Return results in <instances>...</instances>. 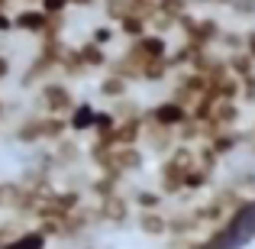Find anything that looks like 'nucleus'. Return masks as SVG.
<instances>
[{
  "instance_id": "1",
  "label": "nucleus",
  "mask_w": 255,
  "mask_h": 249,
  "mask_svg": "<svg viewBox=\"0 0 255 249\" xmlns=\"http://www.w3.org/2000/svg\"><path fill=\"white\" fill-rule=\"evenodd\" d=\"M65 29V16H49L39 6H23V10L13 13V32H23V36L42 39V36H62Z\"/></svg>"
},
{
  "instance_id": "2",
  "label": "nucleus",
  "mask_w": 255,
  "mask_h": 249,
  "mask_svg": "<svg viewBox=\"0 0 255 249\" xmlns=\"http://www.w3.org/2000/svg\"><path fill=\"white\" fill-rule=\"evenodd\" d=\"M75 104L78 100L65 81H42L36 87V110L45 117H68Z\"/></svg>"
},
{
  "instance_id": "3",
  "label": "nucleus",
  "mask_w": 255,
  "mask_h": 249,
  "mask_svg": "<svg viewBox=\"0 0 255 249\" xmlns=\"http://www.w3.org/2000/svg\"><path fill=\"white\" fill-rule=\"evenodd\" d=\"M145 165V149L142 146H113L110 159H107V168L104 172H117V175H132V172H142Z\"/></svg>"
},
{
  "instance_id": "4",
  "label": "nucleus",
  "mask_w": 255,
  "mask_h": 249,
  "mask_svg": "<svg viewBox=\"0 0 255 249\" xmlns=\"http://www.w3.org/2000/svg\"><path fill=\"white\" fill-rule=\"evenodd\" d=\"M187 117H191V113H187V107L178 104V100H171V97L158 100V104H152L149 110H145V120H152L155 126H165V130H171V133L178 130Z\"/></svg>"
},
{
  "instance_id": "5",
  "label": "nucleus",
  "mask_w": 255,
  "mask_h": 249,
  "mask_svg": "<svg viewBox=\"0 0 255 249\" xmlns=\"http://www.w3.org/2000/svg\"><path fill=\"white\" fill-rule=\"evenodd\" d=\"M243 143H246V133L243 130H220V133H213V136L204 139V146L220 159V162H223V159H230V156H236Z\"/></svg>"
},
{
  "instance_id": "6",
  "label": "nucleus",
  "mask_w": 255,
  "mask_h": 249,
  "mask_svg": "<svg viewBox=\"0 0 255 249\" xmlns=\"http://www.w3.org/2000/svg\"><path fill=\"white\" fill-rule=\"evenodd\" d=\"M13 136H16L23 146H42L45 143V117H42V113H29V117H23L16 123V130H13Z\"/></svg>"
},
{
  "instance_id": "7",
  "label": "nucleus",
  "mask_w": 255,
  "mask_h": 249,
  "mask_svg": "<svg viewBox=\"0 0 255 249\" xmlns=\"http://www.w3.org/2000/svg\"><path fill=\"white\" fill-rule=\"evenodd\" d=\"M178 143V139H174V133L171 130H165V126H155L152 123V120H145V126H142V139H139V146H142V149H149V152H168L171 146Z\"/></svg>"
},
{
  "instance_id": "8",
  "label": "nucleus",
  "mask_w": 255,
  "mask_h": 249,
  "mask_svg": "<svg viewBox=\"0 0 255 249\" xmlns=\"http://www.w3.org/2000/svg\"><path fill=\"white\" fill-rule=\"evenodd\" d=\"M136 224L145 237H168V207L165 211H136Z\"/></svg>"
},
{
  "instance_id": "9",
  "label": "nucleus",
  "mask_w": 255,
  "mask_h": 249,
  "mask_svg": "<svg viewBox=\"0 0 255 249\" xmlns=\"http://www.w3.org/2000/svg\"><path fill=\"white\" fill-rule=\"evenodd\" d=\"M97 94L107 100H120V97H129V81H126L123 75H117V71H100L97 78Z\"/></svg>"
},
{
  "instance_id": "10",
  "label": "nucleus",
  "mask_w": 255,
  "mask_h": 249,
  "mask_svg": "<svg viewBox=\"0 0 255 249\" xmlns=\"http://www.w3.org/2000/svg\"><path fill=\"white\" fill-rule=\"evenodd\" d=\"M58 75L62 78H71V81H78V78L87 75L84 62H81V52H78V45H65L62 58H58Z\"/></svg>"
},
{
  "instance_id": "11",
  "label": "nucleus",
  "mask_w": 255,
  "mask_h": 249,
  "mask_svg": "<svg viewBox=\"0 0 255 249\" xmlns=\"http://www.w3.org/2000/svg\"><path fill=\"white\" fill-rule=\"evenodd\" d=\"M45 246H49V240H45L36 227H23V230L13 233L0 249H45Z\"/></svg>"
},
{
  "instance_id": "12",
  "label": "nucleus",
  "mask_w": 255,
  "mask_h": 249,
  "mask_svg": "<svg viewBox=\"0 0 255 249\" xmlns=\"http://www.w3.org/2000/svg\"><path fill=\"white\" fill-rule=\"evenodd\" d=\"M78 52H81V62H84L87 71H104L107 65H110V55H107V49H100V45L91 42V39L78 42Z\"/></svg>"
},
{
  "instance_id": "13",
  "label": "nucleus",
  "mask_w": 255,
  "mask_h": 249,
  "mask_svg": "<svg viewBox=\"0 0 255 249\" xmlns=\"http://www.w3.org/2000/svg\"><path fill=\"white\" fill-rule=\"evenodd\" d=\"M94 107L91 104H84V100H78L75 107H71V113L65 120H68V130L71 133H91V126H94Z\"/></svg>"
},
{
  "instance_id": "14",
  "label": "nucleus",
  "mask_w": 255,
  "mask_h": 249,
  "mask_svg": "<svg viewBox=\"0 0 255 249\" xmlns=\"http://www.w3.org/2000/svg\"><path fill=\"white\" fill-rule=\"evenodd\" d=\"M223 58H226V68H230L233 75L239 78V81H246V78L255 75V62L246 55L243 49H239V52H230V55H223Z\"/></svg>"
},
{
  "instance_id": "15",
  "label": "nucleus",
  "mask_w": 255,
  "mask_h": 249,
  "mask_svg": "<svg viewBox=\"0 0 255 249\" xmlns=\"http://www.w3.org/2000/svg\"><path fill=\"white\" fill-rule=\"evenodd\" d=\"M113 126H117L113 110H97L94 113V126H91V139H110Z\"/></svg>"
},
{
  "instance_id": "16",
  "label": "nucleus",
  "mask_w": 255,
  "mask_h": 249,
  "mask_svg": "<svg viewBox=\"0 0 255 249\" xmlns=\"http://www.w3.org/2000/svg\"><path fill=\"white\" fill-rule=\"evenodd\" d=\"M87 39L97 42L100 49H107V45L117 39V26H113V23H100V26H94V29H91V36H87Z\"/></svg>"
},
{
  "instance_id": "17",
  "label": "nucleus",
  "mask_w": 255,
  "mask_h": 249,
  "mask_svg": "<svg viewBox=\"0 0 255 249\" xmlns=\"http://www.w3.org/2000/svg\"><path fill=\"white\" fill-rule=\"evenodd\" d=\"M217 45H220V49H226V55H230V52H239V49H243V32L223 29V36L217 39Z\"/></svg>"
},
{
  "instance_id": "18",
  "label": "nucleus",
  "mask_w": 255,
  "mask_h": 249,
  "mask_svg": "<svg viewBox=\"0 0 255 249\" xmlns=\"http://www.w3.org/2000/svg\"><path fill=\"white\" fill-rule=\"evenodd\" d=\"M226 6H230V10L236 13V16H246V19L255 16V0H230Z\"/></svg>"
},
{
  "instance_id": "19",
  "label": "nucleus",
  "mask_w": 255,
  "mask_h": 249,
  "mask_svg": "<svg viewBox=\"0 0 255 249\" xmlns=\"http://www.w3.org/2000/svg\"><path fill=\"white\" fill-rule=\"evenodd\" d=\"M243 52L255 62V29H249V32H243Z\"/></svg>"
},
{
  "instance_id": "20",
  "label": "nucleus",
  "mask_w": 255,
  "mask_h": 249,
  "mask_svg": "<svg viewBox=\"0 0 255 249\" xmlns=\"http://www.w3.org/2000/svg\"><path fill=\"white\" fill-rule=\"evenodd\" d=\"M10 71H13V65H10V58L3 55V52H0V81H6V78H10Z\"/></svg>"
},
{
  "instance_id": "21",
  "label": "nucleus",
  "mask_w": 255,
  "mask_h": 249,
  "mask_svg": "<svg viewBox=\"0 0 255 249\" xmlns=\"http://www.w3.org/2000/svg\"><path fill=\"white\" fill-rule=\"evenodd\" d=\"M0 32H13V13H0Z\"/></svg>"
},
{
  "instance_id": "22",
  "label": "nucleus",
  "mask_w": 255,
  "mask_h": 249,
  "mask_svg": "<svg viewBox=\"0 0 255 249\" xmlns=\"http://www.w3.org/2000/svg\"><path fill=\"white\" fill-rule=\"evenodd\" d=\"M246 139H255V120H252V126L246 130Z\"/></svg>"
},
{
  "instance_id": "23",
  "label": "nucleus",
  "mask_w": 255,
  "mask_h": 249,
  "mask_svg": "<svg viewBox=\"0 0 255 249\" xmlns=\"http://www.w3.org/2000/svg\"><path fill=\"white\" fill-rule=\"evenodd\" d=\"M23 3H26V6H36V3H39V0H23Z\"/></svg>"
}]
</instances>
